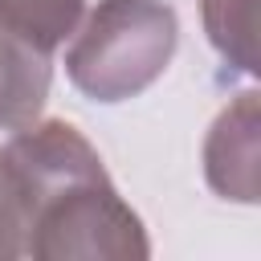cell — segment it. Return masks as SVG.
I'll return each instance as SVG.
<instances>
[{
  "label": "cell",
  "instance_id": "obj_1",
  "mask_svg": "<svg viewBox=\"0 0 261 261\" xmlns=\"http://www.w3.org/2000/svg\"><path fill=\"white\" fill-rule=\"evenodd\" d=\"M24 208V257L139 261L151 253L139 212L110 184L90 139L61 118L24 122L0 151Z\"/></svg>",
  "mask_w": 261,
  "mask_h": 261
},
{
  "label": "cell",
  "instance_id": "obj_7",
  "mask_svg": "<svg viewBox=\"0 0 261 261\" xmlns=\"http://www.w3.org/2000/svg\"><path fill=\"white\" fill-rule=\"evenodd\" d=\"M24 257V208H20V192L0 159V261Z\"/></svg>",
  "mask_w": 261,
  "mask_h": 261
},
{
  "label": "cell",
  "instance_id": "obj_2",
  "mask_svg": "<svg viewBox=\"0 0 261 261\" xmlns=\"http://www.w3.org/2000/svg\"><path fill=\"white\" fill-rule=\"evenodd\" d=\"M69 37V82L90 102L114 106L139 98L167 73L179 45V20L163 0H98Z\"/></svg>",
  "mask_w": 261,
  "mask_h": 261
},
{
  "label": "cell",
  "instance_id": "obj_5",
  "mask_svg": "<svg viewBox=\"0 0 261 261\" xmlns=\"http://www.w3.org/2000/svg\"><path fill=\"white\" fill-rule=\"evenodd\" d=\"M212 49L241 73H257V0H200Z\"/></svg>",
  "mask_w": 261,
  "mask_h": 261
},
{
  "label": "cell",
  "instance_id": "obj_3",
  "mask_svg": "<svg viewBox=\"0 0 261 261\" xmlns=\"http://www.w3.org/2000/svg\"><path fill=\"white\" fill-rule=\"evenodd\" d=\"M204 179L220 200H261V102L257 90L237 94L204 139Z\"/></svg>",
  "mask_w": 261,
  "mask_h": 261
},
{
  "label": "cell",
  "instance_id": "obj_6",
  "mask_svg": "<svg viewBox=\"0 0 261 261\" xmlns=\"http://www.w3.org/2000/svg\"><path fill=\"white\" fill-rule=\"evenodd\" d=\"M86 0H0V20L37 49L53 53L82 20Z\"/></svg>",
  "mask_w": 261,
  "mask_h": 261
},
{
  "label": "cell",
  "instance_id": "obj_4",
  "mask_svg": "<svg viewBox=\"0 0 261 261\" xmlns=\"http://www.w3.org/2000/svg\"><path fill=\"white\" fill-rule=\"evenodd\" d=\"M49 53L0 20V130L33 122L49 98Z\"/></svg>",
  "mask_w": 261,
  "mask_h": 261
}]
</instances>
